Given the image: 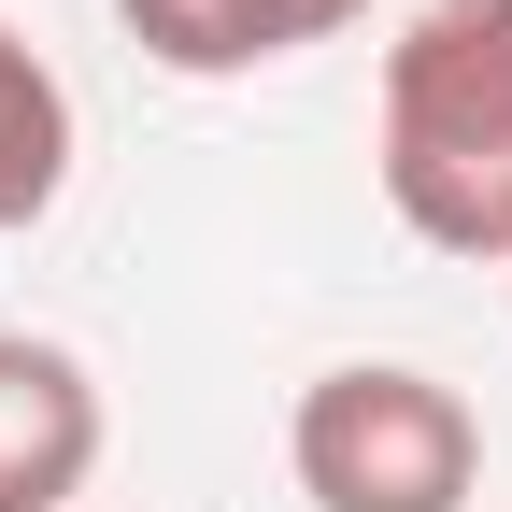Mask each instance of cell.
<instances>
[{"label":"cell","mask_w":512,"mask_h":512,"mask_svg":"<svg viewBox=\"0 0 512 512\" xmlns=\"http://www.w3.org/2000/svg\"><path fill=\"white\" fill-rule=\"evenodd\" d=\"M370 157L413 242L512 271V0H427L384 43Z\"/></svg>","instance_id":"obj_1"},{"label":"cell","mask_w":512,"mask_h":512,"mask_svg":"<svg viewBox=\"0 0 512 512\" xmlns=\"http://www.w3.org/2000/svg\"><path fill=\"white\" fill-rule=\"evenodd\" d=\"M285 470L313 512H470L484 498V413L413 356H342L299 384Z\"/></svg>","instance_id":"obj_2"},{"label":"cell","mask_w":512,"mask_h":512,"mask_svg":"<svg viewBox=\"0 0 512 512\" xmlns=\"http://www.w3.org/2000/svg\"><path fill=\"white\" fill-rule=\"evenodd\" d=\"M100 470V384L72 342L0 328V512H72Z\"/></svg>","instance_id":"obj_3"},{"label":"cell","mask_w":512,"mask_h":512,"mask_svg":"<svg viewBox=\"0 0 512 512\" xmlns=\"http://www.w3.org/2000/svg\"><path fill=\"white\" fill-rule=\"evenodd\" d=\"M57 185H72V86H57V57L0 15V242L43 228Z\"/></svg>","instance_id":"obj_4"},{"label":"cell","mask_w":512,"mask_h":512,"mask_svg":"<svg viewBox=\"0 0 512 512\" xmlns=\"http://www.w3.org/2000/svg\"><path fill=\"white\" fill-rule=\"evenodd\" d=\"M114 29L157 57V72L185 86H228V72H271L285 29H271V0H114Z\"/></svg>","instance_id":"obj_5"},{"label":"cell","mask_w":512,"mask_h":512,"mask_svg":"<svg viewBox=\"0 0 512 512\" xmlns=\"http://www.w3.org/2000/svg\"><path fill=\"white\" fill-rule=\"evenodd\" d=\"M356 15H370V0H271V29H285V57H299V43H342Z\"/></svg>","instance_id":"obj_6"}]
</instances>
